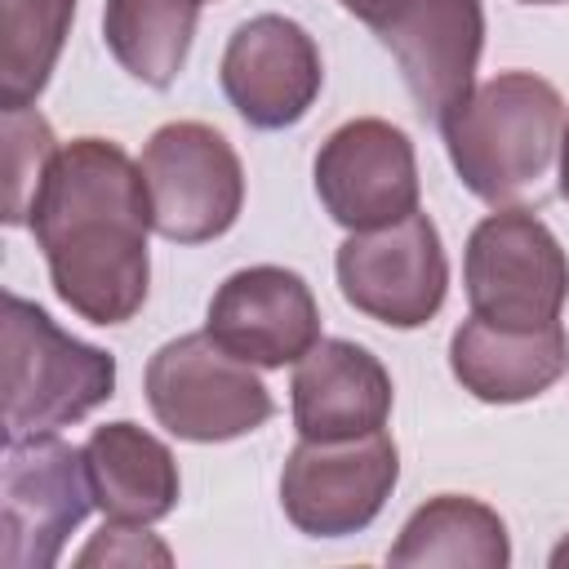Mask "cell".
I'll return each instance as SVG.
<instances>
[{
	"label": "cell",
	"instance_id": "cell-1",
	"mask_svg": "<svg viewBox=\"0 0 569 569\" xmlns=\"http://www.w3.org/2000/svg\"><path fill=\"white\" fill-rule=\"evenodd\" d=\"M27 227L44 249L58 298L76 316L93 325L138 316L151 280L147 231L156 227L142 164L116 142L76 138L58 147Z\"/></svg>",
	"mask_w": 569,
	"mask_h": 569
},
{
	"label": "cell",
	"instance_id": "cell-2",
	"mask_svg": "<svg viewBox=\"0 0 569 569\" xmlns=\"http://www.w3.org/2000/svg\"><path fill=\"white\" fill-rule=\"evenodd\" d=\"M440 133L462 187L489 204H511L547 178L565 133V102L542 76L502 71L476 84L440 120Z\"/></svg>",
	"mask_w": 569,
	"mask_h": 569
},
{
	"label": "cell",
	"instance_id": "cell-3",
	"mask_svg": "<svg viewBox=\"0 0 569 569\" xmlns=\"http://www.w3.org/2000/svg\"><path fill=\"white\" fill-rule=\"evenodd\" d=\"M4 436H44L80 422L116 391V360L62 333L36 302L4 293Z\"/></svg>",
	"mask_w": 569,
	"mask_h": 569
},
{
	"label": "cell",
	"instance_id": "cell-4",
	"mask_svg": "<svg viewBox=\"0 0 569 569\" xmlns=\"http://www.w3.org/2000/svg\"><path fill=\"white\" fill-rule=\"evenodd\" d=\"M147 405L169 436L196 445L249 436L271 418L253 365L236 360L209 329L182 333L147 360Z\"/></svg>",
	"mask_w": 569,
	"mask_h": 569
},
{
	"label": "cell",
	"instance_id": "cell-5",
	"mask_svg": "<svg viewBox=\"0 0 569 569\" xmlns=\"http://www.w3.org/2000/svg\"><path fill=\"white\" fill-rule=\"evenodd\" d=\"M462 276L471 316L507 329L551 325L569 298V258L529 209H498L476 222Z\"/></svg>",
	"mask_w": 569,
	"mask_h": 569
},
{
	"label": "cell",
	"instance_id": "cell-6",
	"mask_svg": "<svg viewBox=\"0 0 569 569\" xmlns=\"http://www.w3.org/2000/svg\"><path fill=\"white\" fill-rule=\"evenodd\" d=\"M142 178L151 196V227L173 244H200L231 231L244 204V169L231 142L200 124L173 120L142 147Z\"/></svg>",
	"mask_w": 569,
	"mask_h": 569
},
{
	"label": "cell",
	"instance_id": "cell-7",
	"mask_svg": "<svg viewBox=\"0 0 569 569\" xmlns=\"http://www.w3.org/2000/svg\"><path fill=\"white\" fill-rule=\"evenodd\" d=\"M89 507L84 449H71L53 431L9 440L0 467V565L49 569Z\"/></svg>",
	"mask_w": 569,
	"mask_h": 569
},
{
	"label": "cell",
	"instance_id": "cell-8",
	"mask_svg": "<svg viewBox=\"0 0 569 569\" xmlns=\"http://www.w3.org/2000/svg\"><path fill=\"white\" fill-rule=\"evenodd\" d=\"M400 453L387 431L347 440H302L280 471V507L311 538L365 529L391 498Z\"/></svg>",
	"mask_w": 569,
	"mask_h": 569
},
{
	"label": "cell",
	"instance_id": "cell-9",
	"mask_svg": "<svg viewBox=\"0 0 569 569\" xmlns=\"http://www.w3.org/2000/svg\"><path fill=\"white\" fill-rule=\"evenodd\" d=\"M338 284L342 298L369 320L391 329L427 325L449 289V262L436 222L413 209L400 222L351 231L338 244Z\"/></svg>",
	"mask_w": 569,
	"mask_h": 569
},
{
	"label": "cell",
	"instance_id": "cell-10",
	"mask_svg": "<svg viewBox=\"0 0 569 569\" xmlns=\"http://www.w3.org/2000/svg\"><path fill=\"white\" fill-rule=\"evenodd\" d=\"M369 27L400 62L422 120L440 124L476 89L471 80L485 49L480 0H387Z\"/></svg>",
	"mask_w": 569,
	"mask_h": 569
},
{
	"label": "cell",
	"instance_id": "cell-11",
	"mask_svg": "<svg viewBox=\"0 0 569 569\" xmlns=\"http://www.w3.org/2000/svg\"><path fill=\"white\" fill-rule=\"evenodd\" d=\"M316 196L347 231H373L418 209L413 142L378 120H347L316 151Z\"/></svg>",
	"mask_w": 569,
	"mask_h": 569
},
{
	"label": "cell",
	"instance_id": "cell-12",
	"mask_svg": "<svg viewBox=\"0 0 569 569\" xmlns=\"http://www.w3.org/2000/svg\"><path fill=\"white\" fill-rule=\"evenodd\" d=\"M325 84L320 49L284 13H258L236 27L222 53V89L253 129L298 124Z\"/></svg>",
	"mask_w": 569,
	"mask_h": 569
},
{
	"label": "cell",
	"instance_id": "cell-13",
	"mask_svg": "<svg viewBox=\"0 0 569 569\" xmlns=\"http://www.w3.org/2000/svg\"><path fill=\"white\" fill-rule=\"evenodd\" d=\"M236 360L253 369H280L302 360L320 342V307L298 271L244 267L218 284L204 325Z\"/></svg>",
	"mask_w": 569,
	"mask_h": 569
},
{
	"label": "cell",
	"instance_id": "cell-14",
	"mask_svg": "<svg viewBox=\"0 0 569 569\" xmlns=\"http://www.w3.org/2000/svg\"><path fill=\"white\" fill-rule=\"evenodd\" d=\"M293 427L302 440H347L382 431L391 378L373 351L347 338L316 342L293 369Z\"/></svg>",
	"mask_w": 569,
	"mask_h": 569
},
{
	"label": "cell",
	"instance_id": "cell-15",
	"mask_svg": "<svg viewBox=\"0 0 569 569\" xmlns=\"http://www.w3.org/2000/svg\"><path fill=\"white\" fill-rule=\"evenodd\" d=\"M453 378L485 405H516L542 396L569 369V338L565 325H533L507 329L480 316L462 320L449 338Z\"/></svg>",
	"mask_w": 569,
	"mask_h": 569
},
{
	"label": "cell",
	"instance_id": "cell-16",
	"mask_svg": "<svg viewBox=\"0 0 569 569\" xmlns=\"http://www.w3.org/2000/svg\"><path fill=\"white\" fill-rule=\"evenodd\" d=\"M84 471H89L93 507H102L111 520L151 525L164 520L178 502L173 453L133 422L93 427L84 445Z\"/></svg>",
	"mask_w": 569,
	"mask_h": 569
},
{
	"label": "cell",
	"instance_id": "cell-17",
	"mask_svg": "<svg viewBox=\"0 0 569 569\" xmlns=\"http://www.w3.org/2000/svg\"><path fill=\"white\" fill-rule=\"evenodd\" d=\"M511 560V542H507V525L493 507L462 498V493H440L431 502H422L396 547H391V565L409 569H427V565H445V569H502Z\"/></svg>",
	"mask_w": 569,
	"mask_h": 569
},
{
	"label": "cell",
	"instance_id": "cell-18",
	"mask_svg": "<svg viewBox=\"0 0 569 569\" xmlns=\"http://www.w3.org/2000/svg\"><path fill=\"white\" fill-rule=\"evenodd\" d=\"M196 18L200 0H107L102 40L133 80L169 89L187 62Z\"/></svg>",
	"mask_w": 569,
	"mask_h": 569
},
{
	"label": "cell",
	"instance_id": "cell-19",
	"mask_svg": "<svg viewBox=\"0 0 569 569\" xmlns=\"http://www.w3.org/2000/svg\"><path fill=\"white\" fill-rule=\"evenodd\" d=\"M76 0H0V98L31 107L71 31Z\"/></svg>",
	"mask_w": 569,
	"mask_h": 569
},
{
	"label": "cell",
	"instance_id": "cell-20",
	"mask_svg": "<svg viewBox=\"0 0 569 569\" xmlns=\"http://www.w3.org/2000/svg\"><path fill=\"white\" fill-rule=\"evenodd\" d=\"M53 156L49 120L31 107H4V222H27Z\"/></svg>",
	"mask_w": 569,
	"mask_h": 569
},
{
	"label": "cell",
	"instance_id": "cell-21",
	"mask_svg": "<svg viewBox=\"0 0 569 569\" xmlns=\"http://www.w3.org/2000/svg\"><path fill=\"white\" fill-rule=\"evenodd\" d=\"M142 560H156V565H169V547L156 542L151 533L133 529L129 520H116L107 525L84 551H80V565H142Z\"/></svg>",
	"mask_w": 569,
	"mask_h": 569
},
{
	"label": "cell",
	"instance_id": "cell-22",
	"mask_svg": "<svg viewBox=\"0 0 569 569\" xmlns=\"http://www.w3.org/2000/svg\"><path fill=\"white\" fill-rule=\"evenodd\" d=\"M560 196L569 200V124L560 133Z\"/></svg>",
	"mask_w": 569,
	"mask_h": 569
},
{
	"label": "cell",
	"instance_id": "cell-23",
	"mask_svg": "<svg viewBox=\"0 0 569 569\" xmlns=\"http://www.w3.org/2000/svg\"><path fill=\"white\" fill-rule=\"evenodd\" d=\"M382 4H387V0H342V9H351V13H356V18H365V22H369Z\"/></svg>",
	"mask_w": 569,
	"mask_h": 569
},
{
	"label": "cell",
	"instance_id": "cell-24",
	"mask_svg": "<svg viewBox=\"0 0 569 569\" xmlns=\"http://www.w3.org/2000/svg\"><path fill=\"white\" fill-rule=\"evenodd\" d=\"M551 565H556V569H569V538H565V542L551 551Z\"/></svg>",
	"mask_w": 569,
	"mask_h": 569
},
{
	"label": "cell",
	"instance_id": "cell-25",
	"mask_svg": "<svg viewBox=\"0 0 569 569\" xmlns=\"http://www.w3.org/2000/svg\"><path fill=\"white\" fill-rule=\"evenodd\" d=\"M520 4H565V0H520Z\"/></svg>",
	"mask_w": 569,
	"mask_h": 569
}]
</instances>
